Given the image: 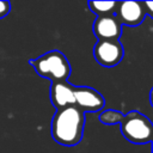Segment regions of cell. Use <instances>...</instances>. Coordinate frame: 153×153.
<instances>
[{"label": "cell", "instance_id": "6da1fadb", "mask_svg": "<svg viewBox=\"0 0 153 153\" xmlns=\"http://www.w3.org/2000/svg\"><path fill=\"white\" fill-rule=\"evenodd\" d=\"M84 126V112L76 105H69L56 110L51 121V136L62 146H75L82 139Z\"/></svg>", "mask_w": 153, "mask_h": 153}, {"label": "cell", "instance_id": "7a4b0ae2", "mask_svg": "<svg viewBox=\"0 0 153 153\" xmlns=\"http://www.w3.org/2000/svg\"><path fill=\"white\" fill-rule=\"evenodd\" d=\"M29 62L38 75L51 80V82L65 81L71 75V65L67 57L59 50L48 51Z\"/></svg>", "mask_w": 153, "mask_h": 153}, {"label": "cell", "instance_id": "3957f363", "mask_svg": "<svg viewBox=\"0 0 153 153\" xmlns=\"http://www.w3.org/2000/svg\"><path fill=\"white\" fill-rule=\"evenodd\" d=\"M121 133L129 142L143 145L153 140V124L147 116L131 110L121 121Z\"/></svg>", "mask_w": 153, "mask_h": 153}, {"label": "cell", "instance_id": "277c9868", "mask_svg": "<svg viewBox=\"0 0 153 153\" xmlns=\"http://www.w3.org/2000/svg\"><path fill=\"white\" fill-rule=\"evenodd\" d=\"M124 55V50L118 39L98 41L93 47V56L96 61L108 68L118 65Z\"/></svg>", "mask_w": 153, "mask_h": 153}, {"label": "cell", "instance_id": "5b68a950", "mask_svg": "<svg viewBox=\"0 0 153 153\" xmlns=\"http://www.w3.org/2000/svg\"><path fill=\"white\" fill-rule=\"evenodd\" d=\"M115 16L121 24L136 26L143 22L146 11L142 1H120L117 2Z\"/></svg>", "mask_w": 153, "mask_h": 153}, {"label": "cell", "instance_id": "8992f818", "mask_svg": "<svg viewBox=\"0 0 153 153\" xmlns=\"http://www.w3.org/2000/svg\"><path fill=\"white\" fill-rule=\"evenodd\" d=\"M92 30L98 41L118 39L122 33V24L115 14L97 17V19L93 22Z\"/></svg>", "mask_w": 153, "mask_h": 153}, {"label": "cell", "instance_id": "52a82bcc", "mask_svg": "<svg viewBox=\"0 0 153 153\" xmlns=\"http://www.w3.org/2000/svg\"><path fill=\"white\" fill-rule=\"evenodd\" d=\"M75 105L84 111H99L103 109L105 100L103 96L88 86H75Z\"/></svg>", "mask_w": 153, "mask_h": 153}, {"label": "cell", "instance_id": "ba28073f", "mask_svg": "<svg viewBox=\"0 0 153 153\" xmlns=\"http://www.w3.org/2000/svg\"><path fill=\"white\" fill-rule=\"evenodd\" d=\"M75 86L67 80L51 82L50 86V100L56 110H61L69 105H75Z\"/></svg>", "mask_w": 153, "mask_h": 153}, {"label": "cell", "instance_id": "9c48e42d", "mask_svg": "<svg viewBox=\"0 0 153 153\" xmlns=\"http://www.w3.org/2000/svg\"><path fill=\"white\" fill-rule=\"evenodd\" d=\"M90 10L98 17L112 16L116 12L117 1H88Z\"/></svg>", "mask_w": 153, "mask_h": 153}, {"label": "cell", "instance_id": "30bf717a", "mask_svg": "<svg viewBox=\"0 0 153 153\" xmlns=\"http://www.w3.org/2000/svg\"><path fill=\"white\" fill-rule=\"evenodd\" d=\"M123 117H124V115L121 111H117V110H114V109H108V110L103 111L99 115V121L103 124L111 126V124H115V123H121Z\"/></svg>", "mask_w": 153, "mask_h": 153}, {"label": "cell", "instance_id": "8fae6325", "mask_svg": "<svg viewBox=\"0 0 153 153\" xmlns=\"http://www.w3.org/2000/svg\"><path fill=\"white\" fill-rule=\"evenodd\" d=\"M11 10V4L8 1H0V19L8 14Z\"/></svg>", "mask_w": 153, "mask_h": 153}, {"label": "cell", "instance_id": "7c38bea8", "mask_svg": "<svg viewBox=\"0 0 153 153\" xmlns=\"http://www.w3.org/2000/svg\"><path fill=\"white\" fill-rule=\"evenodd\" d=\"M142 5L145 7L146 14L153 18V1H142Z\"/></svg>", "mask_w": 153, "mask_h": 153}, {"label": "cell", "instance_id": "4fadbf2b", "mask_svg": "<svg viewBox=\"0 0 153 153\" xmlns=\"http://www.w3.org/2000/svg\"><path fill=\"white\" fill-rule=\"evenodd\" d=\"M149 102H151V105L153 106V87H152V90L149 92Z\"/></svg>", "mask_w": 153, "mask_h": 153}, {"label": "cell", "instance_id": "5bb4252c", "mask_svg": "<svg viewBox=\"0 0 153 153\" xmlns=\"http://www.w3.org/2000/svg\"><path fill=\"white\" fill-rule=\"evenodd\" d=\"M151 149H152V153H153V140H152V143H151Z\"/></svg>", "mask_w": 153, "mask_h": 153}]
</instances>
